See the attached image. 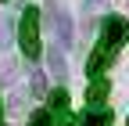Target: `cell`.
Wrapping results in <instances>:
<instances>
[{"instance_id": "cell-1", "label": "cell", "mask_w": 129, "mask_h": 126, "mask_svg": "<svg viewBox=\"0 0 129 126\" xmlns=\"http://www.w3.org/2000/svg\"><path fill=\"white\" fill-rule=\"evenodd\" d=\"M125 33H129V25H125L122 14H108V18L101 22V47L90 54V72H93V76L108 65V58L118 54V47L125 43Z\"/></svg>"}, {"instance_id": "cell-2", "label": "cell", "mask_w": 129, "mask_h": 126, "mask_svg": "<svg viewBox=\"0 0 129 126\" xmlns=\"http://www.w3.org/2000/svg\"><path fill=\"white\" fill-rule=\"evenodd\" d=\"M18 43H22V51H25L29 61L40 58V11L36 7H25L22 22H18Z\"/></svg>"}, {"instance_id": "cell-3", "label": "cell", "mask_w": 129, "mask_h": 126, "mask_svg": "<svg viewBox=\"0 0 129 126\" xmlns=\"http://www.w3.org/2000/svg\"><path fill=\"white\" fill-rule=\"evenodd\" d=\"M47 14H50L57 47H68V43H72V18H68V11H64V4H50V7H47Z\"/></svg>"}, {"instance_id": "cell-4", "label": "cell", "mask_w": 129, "mask_h": 126, "mask_svg": "<svg viewBox=\"0 0 129 126\" xmlns=\"http://www.w3.org/2000/svg\"><path fill=\"white\" fill-rule=\"evenodd\" d=\"M47 112L54 115V122L57 126H68L72 122V112H68V94L64 90H50V108Z\"/></svg>"}, {"instance_id": "cell-5", "label": "cell", "mask_w": 129, "mask_h": 126, "mask_svg": "<svg viewBox=\"0 0 129 126\" xmlns=\"http://www.w3.org/2000/svg\"><path fill=\"white\" fill-rule=\"evenodd\" d=\"M47 65H50L54 79H64V76H68V69H64V54H61V47H50V51H47Z\"/></svg>"}, {"instance_id": "cell-6", "label": "cell", "mask_w": 129, "mask_h": 126, "mask_svg": "<svg viewBox=\"0 0 129 126\" xmlns=\"http://www.w3.org/2000/svg\"><path fill=\"white\" fill-rule=\"evenodd\" d=\"M79 126H111V112H104V108H93V112L79 115Z\"/></svg>"}, {"instance_id": "cell-7", "label": "cell", "mask_w": 129, "mask_h": 126, "mask_svg": "<svg viewBox=\"0 0 129 126\" xmlns=\"http://www.w3.org/2000/svg\"><path fill=\"white\" fill-rule=\"evenodd\" d=\"M108 90H111V87H108V79H93V83H90V94H86V97H90V104H93V108H97V104H104Z\"/></svg>"}, {"instance_id": "cell-8", "label": "cell", "mask_w": 129, "mask_h": 126, "mask_svg": "<svg viewBox=\"0 0 129 126\" xmlns=\"http://www.w3.org/2000/svg\"><path fill=\"white\" fill-rule=\"evenodd\" d=\"M29 126H57V122H54V115L47 112V108H40V112L29 115Z\"/></svg>"}, {"instance_id": "cell-9", "label": "cell", "mask_w": 129, "mask_h": 126, "mask_svg": "<svg viewBox=\"0 0 129 126\" xmlns=\"http://www.w3.org/2000/svg\"><path fill=\"white\" fill-rule=\"evenodd\" d=\"M32 94H43V76H32Z\"/></svg>"}, {"instance_id": "cell-10", "label": "cell", "mask_w": 129, "mask_h": 126, "mask_svg": "<svg viewBox=\"0 0 129 126\" xmlns=\"http://www.w3.org/2000/svg\"><path fill=\"white\" fill-rule=\"evenodd\" d=\"M0 112H4V104H0Z\"/></svg>"}]
</instances>
